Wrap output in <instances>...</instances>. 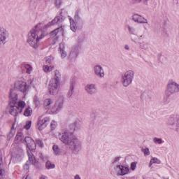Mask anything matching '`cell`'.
<instances>
[{"label": "cell", "instance_id": "1", "mask_svg": "<svg viewBox=\"0 0 179 179\" xmlns=\"http://www.w3.org/2000/svg\"><path fill=\"white\" fill-rule=\"evenodd\" d=\"M59 139L64 144L68 145L71 150L75 153L79 152L81 144L79 140L70 132H62L59 134Z\"/></svg>", "mask_w": 179, "mask_h": 179}, {"label": "cell", "instance_id": "2", "mask_svg": "<svg viewBox=\"0 0 179 179\" xmlns=\"http://www.w3.org/2000/svg\"><path fill=\"white\" fill-rule=\"evenodd\" d=\"M60 78H61L60 73L58 70H56L55 71L52 79L48 85V92L50 95H55L58 92L60 87Z\"/></svg>", "mask_w": 179, "mask_h": 179}, {"label": "cell", "instance_id": "3", "mask_svg": "<svg viewBox=\"0 0 179 179\" xmlns=\"http://www.w3.org/2000/svg\"><path fill=\"white\" fill-rule=\"evenodd\" d=\"M41 31L40 25H38L35 26L32 30L29 32L27 35V42L33 48H36L38 45V42L40 39L39 35L41 34Z\"/></svg>", "mask_w": 179, "mask_h": 179}, {"label": "cell", "instance_id": "4", "mask_svg": "<svg viewBox=\"0 0 179 179\" xmlns=\"http://www.w3.org/2000/svg\"><path fill=\"white\" fill-rule=\"evenodd\" d=\"M66 18V13L64 11H61L59 14H58V15H57L55 18L52 20L51 22H50V23H48V25H46V27H51V26H53V25H57V24H58V23H62V21L65 19Z\"/></svg>", "mask_w": 179, "mask_h": 179}, {"label": "cell", "instance_id": "5", "mask_svg": "<svg viewBox=\"0 0 179 179\" xmlns=\"http://www.w3.org/2000/svg\"><path fill=\"white\" fill-rule=\"evenodd\" d=\"M134 78V72L132 71H127L122 77V84L124 86H128L131 84Z\"/></svg>", "mask_w": 179, "mask_h": 179}, {"label": "cell", "instance_id": "6", "mask_svg": "<svg viewBox=\"0 0 179 179\" xmlns=\"http://www.w3.org/2000/svg\"><path fill=\"white\" fill-rule=\"evenodd\" d=\"M178 85L176 83L171 82V83H169L167 85V91H166V95H167V96H169L170 95H172V94H174V93L178 92Z\"/></svg>", "mask_w": 179, "mask_h": 179}, {"label": "cell", "instance_id": "7", "mask_svg": "<svg viewBox=\"0 0 179 179\" xmlns=\"http://www.w3.org/2000/svg\"><path fill=\"white\" fill-rule=\"evenodd\" d=\"M23 150L21 149V148L16 147L13 150L12 152V155H13V159L15 162H20L22 160L23 158Z\"/></svg>", "mask_w": 179, "mask_h": 179}, {"label": "cell", "instance_id": "8", "mask_svg": "<svg viewBox=\"0 0 179 179\" xmlns=\"http://www.w3.org/2000/svg\"><path fill=\"white\" fill-rule=\"evenodd\" d=\"M63 103L64 97L62 96H60V97L57 99L56 102H55L54 107H52V109H51V110L50 111V114H57V113H58V112L60 111V109H62V105H63Z\"/></svg>", "mask_w": 179, "mask_h": 179}, {"label": "cell", "instance_id": "9", "mask_svg": "<svg viewBox=\"0 0 179 179\" xmlns=\"http://www.w3.org/2000/svg\"><path fill=\"white\" fill-rule=\"evenodd\" d=\"M78 53H79V47L78 45H74L69 53L68 59L70 62H74L77 58Z\"/></svg>", "mask_w": 179, "mask_h": 179}, {"label": "cell", "instance_id": "10", "mask_svg": "<svg viewBox=\"0 0 179 179\" xmlns=\"http://www.w3.org/2000/svg\"><path fill=\"white\" fill-rule=\"evenodd\" d=\"M32 69L33 68H32V65L28 63H23L19 67L20 71L24 74H30L32 72Z\"/></svg>", "mask_w": 179, "mask_h": 179}, {"label": "cell", "instance_id": "11", "mask_svg": "<svg viewBox=\"0 0 179 179\" xmlns=\"http://www.w3.org/2000/svg\"><path fill=\"white\" fill-rule=\"evenodd\" d=\"M15 89L20 92H25L27 89V83L23 81H18L15 83Z\"/></svg>", "mask_w": 179, "mask_h": 179}, {"label": "cell", "instance_id": "12", "mask_svg": "<svg viewBox=\"0 0 179 179\" xmlns=\"http://www.w3.org/2000/svg\"><path fill=\"white\" fill-rule=\"evenodd\" d=\"M49 121H50V118H48V117H46V118H44L41 119V120H39V122H38V125H37L38 129L39 130H42V129H44L47 126Z\"/></svg>", "mask_w": 179, "mask_h": 179}, {"label": "cell", "instance_id": "13", "mask_svg": "<svg viewBox=\"0 0 179 179\" xmlns=\"http://www.w3.org/2000/svg\"><path fill=\"white\" fill-rule=\"evenodd\" d=\"M25 141L26 144H27V147L29 148L31 150L34 151V150H36V144H35V142H34V140L32 138L27 136V137H26L25 138Z\"/></svg>", "mask_w": 179, "mask_h": 179}, {"label": "cell", "instance_id": "14", "mask_svg": "<svg viewBox=\"0 0 179 179\" xmlns=\"http://www.w3.org/2000/svg\"><path fill=\"white\" fill-rule=\"evenodd\" d=\"M0 36H1V41L2 44H4L7 41L8 37H9V33L7 32L6 30L4 28L2 27L1 28V32H0Z\"/></svg>", "mask_w": 179, "mask_h": 179}, {"label": "cell", "instance_id": "15", "mask_svg": "<svg viewBox=\"0 0 179 179\" xmlns=\"http://www.w3.org/2000/svg\"><path fill=\"white\" fill-rule=\"evenodd\" d=\"M132 20L138 23H147V20L144 18L142 16H140L138 14H134L132 16Z\"/></svg>", "mask_w": 179, "mask_h": 179}, {"label": "cell", "instance_id": "16", "mask_svg": "<svg viewBox=\"0 0 179 179\" xmlns=\"http://www.w3.org/2000/svg\"><path fill=\"white\" fill-rule=\"evenodd\" d=\"M117 172L118 175H125L129 172V168L123 165H119L117 167Z\"/></svg>", "mask_w": 179, "mask_h": 179}, {"label": "cell", "instance_id": "17", "mask_svg": "<svg viewBox=\"0 0 179 179\" xmlns=\"http://www.w3.org/2000/svg\"><path fill=\"white\" fill-rule=\"evenodd\" d=\"M94 71L96 75L100 78H102L104 76V71L102 67L100 65H97L94 67Z\"/></svg>", "mask_w": 179, "mask_h": 179}, {"label": "cell", "instance_id": "18", "mask_svg": "<svg viewBox=\"0 0 179 179\" xmlns=\"http://www.w3.org/2000/svg\"><path fill=\"white\" fill-rule=\"evenodd\" d=\"M85 90L88 94L92 95L97 92V87L94 84H89L85 87Z\"/></svg>", "mask_w": 179, "mask_h": 179}, {"label": "cell", "instance_id": "19", "mask_svg": "<svg viewBox=\"0 0 179 179\" xmlns=\"http://www.w3.org/2000/svg\"><path fill=\"white\" fill-rule=\"evenodd\" d=\"M75 82H76V78L74 76L71 77V79L70 81V88H69V90L68 92V97H70L74 93V90L75 86Z\"/></svg>", "mask_w": 179, "mask_h": 179}, {"label": "cell", "instance_id": "20", "mask_svg": "<svg viewBox=\"0 0 179 179\" xmlns=\"http://www.w3.org/2000/svg\"><path fill=\"white\" fill-rule=\"evenodd\" d=\"M27 155H28V158H29V161H30V162H31L32 164L35 165L36 164V162H37L36 159L35 158L34 155L32 154V153L31 152V150H30L29 148H27Z\"/></svg>", "mask_w": 179, "mask_h": 179}, {"label": "cell", "instance_id": "21", "mask_svg": "<svg viewBox=\"0 0 179 179\" xmlns=\"http://www.w3.org/2000/svg\"><path fill=\"white\" fill-rule=\"evenodd\" d=\"M59 52L61 58H64V57L67 56V53H66L65 50H64V43L63 42H62V43L59 44Z\"/></svg>", "mask_w": 179, "mask_h": 179}, {"label": "cell", "instance_id": "22", "mask_svg": "<svg viewBox=\"0 0 179 179\" xmlns=\"http://www.w3.org/2000/svg\"><path fill=\"white\" fill-rule=\"evenodd\" d=\"M69 23H70L71 30L74 32H76V30H77L78 29V27L77 25H76V23H75L74 20H73L70 16H69Z\"/></svg>", "mask_w": 179, "mask_h": 179}, {"label": "cell", "instance_id": "23", "mask_svg": "<svg viewBox=\"0 0 179 179\" xmlns=\"http://www.w3.org/2000/svg\"><path fill=\"white\" fill-rule=\"evenodd\" d=\"M74 21H75V23H76L77 27H78L79 29H81V26H82V21H81V18H80L79 13H78V11L76 12V14H75Z\"/></svg>", "mask_w": 179, "mask_h": 179}, {"label": "cell", "instance_id": "24", "mask_svg": "<svg viewBox=\"0 0 179 179\" xmlns=\"http://www.w3.org/2000/svg\"><path fill=\"white\" fill-rule=\"evenodd\" d=\"M23 134L21 132H19L17 134L16 136V138H15V141H14V143H17V144H19L23 142Z\"/></svg>", "mask_w": 179, "mask_h": 179}, {"label": "cell", "instance_id": "25", "mask_svg": "<svg viewBox=\"0 0 179 179\" xmlns=\"http://www.w3.org/2000/svg\"><path fill=\"white\" fill-rule=\"evenodd\" d=\"M52 150H53L54 154L56 155H58L60 153V149L58 147V145H53V146H52Z\"/></svg>", "mask_w": 179, "mask_h": 179}, {"label": "cell", "instance_id": "26", "mask_svg": "<svg viewBox=\"0 0 179 179\" xmlns=\"http://www.w3.org/2000/svg\"><path fill=\"white\" fill-rule=\"evenodd\" d=\"M52 69H53V67H52V66L45 65V66H43V70L46 73L50 72V71H51Z\"/></svg>", "mask_w": 179, "mask_h": 179}, {"label": "cell", "instance_id": "27", "mask_svg": "<svg viewBox=\"0 0 179 179\" xmlns=\"http://www.w3.org/2000/svg\"><path fill=\"white\" fill-rule=\"evenodd\" d=\"M32 109L30 108V107H28V108H27V109H26V110L25 111V112H24V115H25V116H27V117L31 116V115H32Z\"/></svg>", "mask_w": 179, "mask_h": 179}, {"label": "cell", "instance_id": "28", "mask_svg": "<svg viewBox=\"0 0 179 179\" xmlns=\"http://www.w3.org/2000/svg\"><path fill=\"white\" fill-rule=\"evenodd\" d=\"M160 160H158V159L155 158V157H153L151 160H150V166L153 165V164H160Z\"/></svg>", "mask_w": 179, "mask_h": 179}, {"label": "cell", "instance_id": "29", "mask_svg": "<svg viewBox=\"0 0 179 179\" xmlns=\"http://www.w3.org/2000/svg\"><path fill=\"white\" fill-rule=\"evenodd\" d=\"M52 100H50V99H46V100L44 101L43 104H44V107H49L50 105L52 104Z\"/></svg>", "mask_w": 179, "mask_h": 179}, {"label": "cell", "instance_id": "30", "mask_svg": "<svg viewBox=\"0 0 179 179\" xmlns=\"http://www.w3.org/2000/svg\"><path fill=\"white\" fill-rule=\"evenodd\" d=\"M45 167H46V169H50L55 168V165L54 164H52L51 162L47 161L46 163H45Z\"/></svg>", "mask_w": 179, "mask_h": 179}, {"label": "cell", "instance_id": "31", "mask_svg": "<svg viewBox=\"0 0 179 179\" xmlns=\"http://www.w3.org/2000/svg\"><path fill=\"white\" fill-rule=\"evenodd\" d=\"M57 122L55 121V120H52V122L50 123V129L51 130H54L56 128V127H57Z\"/></svg>", "mask_w": 179, "mask_h": 179}, {"label": "cell", "instance_id": "32", "mask_svg": "<svg viewBox=\"0 0 179 179\" xmlns=\"http://www.w3.org/2000/svg\"><path fill=\"white\" fill-rule=\"evenodd\" d=\"M18 107L21 109H23L25 107V103L23 101H18Z\"/></svg>", "mask_w": 179, "mask_h": 179}, {"label": "cell", "instance_id": "33", "mask_svg": "<svg viewBox=\"0 0 179 179\" xmlns=\"http://www.w3.org/2000/svg\"><path fill=\"white\" fill-rule=\"evenodd\" d=\"M153 141H154L155 143H157V144H161V143H163V141H162V139H161V138H154Z\"/></svg>", "mask_w": 179, "mask_h": 179}, {"label": "cell", "instance_id": "34", "mask_svg": "<svg viewBox=\"0 0 179 179\" xmlns=\"http://www.w3.org/2000/svg\"><path fill=\"white\" fill-rule=\"evenodd\" d=\"M142 151H143V154L145 155H148L150 154L149 149H148V148H143V149H142Z\"/></svg>", "mask_w": 179, "mask_h": 179}, {"label": "cell", "instance_id": "35", "mask_svg": "<svg viewBox=\"0 0 179 179\" xmlns=\"http://www.w3.org/2000/svg\"><path fill=\"white\" fill-rule=\"evenodd\" d=\"M31 125H32V122L31 121H28V122L26 123V125L25 126V128L26 129H29L31 127Z\"/></svg>", "mask_w": 179, "mask_h": 179}, {"label": "cell", "instance_id": "36", "mask_svg": "<svg viewBox=\"0 0 179 179\" xmlns=\"http://www.w3.org/2000/svg\"><path fill=\"white\" fill-rule=\"evenodd\" d=\"M36 143H37L40 147H43V142H42V141H41V139H36Z\"/></svg>", "mask_w": 179, "mask_h": 179}, {"label": "cell", "instance_id": "37", "mask_svg": "<svg viewBox=\"0 0 179 179\" xmlns=\"http://www.w3.org/2000/svg\"><path fill=\"white\" fill-rule=\"evenodd\" d=\"M136 162H133V163H131V168L132 170H134V169L136 168Z\"/></svg>", "mask_w": 179, "mask_h": 179}, {"label": "cell", "instance_id": "38", "mask_svg": "<svg viewBox=\"0 0 179 179\" xmlns=\"http://www.w3.org/2000/svg\"><path fill=\"white\" fill-rule=\"evenodd\" d=\"M52 60V57H48L47 58H46V62H48V63H50V62H51V61Z\"/></svg>", "mask_w": 179, "mask_h": 179}, {"label": "cell", "instance_id": "39", "mask_svg": "<svg viewBox=\"0 0 179 179\" xmlns=\"http://www.w3.org/2000/svg\"><path fill=\"white\" fill-rule=\"evenodd\" d=\"M55 4L57 6V7H59L60 4H62V2H60V1H56V2H55Z\"/></svg>", "mask_w": 179, "mask_h": 179}, {"label": "cell", "instance_id": "40", "mask_svg": "<svg viewBox=\"0 0 179 179\" xmlns=\"http://www.w3.org/2000/svg\"><path fill=\"white\" fill-rule=\"evenodd\" d=\"M24 167H25V170H28V169H29V164H28V163L26 164Z\"/></svg>", "mask_w": 179, "mask_h": 179}, {"label": "cell", "instance_id": "41", "mask_svg": "<svg viewBox=\"0 0 179 179\" xmlns=\"http://www.w3.org/2000/svg\"><path fill=\"white\" fill-rule=\"evenodd\" d=\"M74 178H75V179H76V178H81V177H80L79 176H78V175H76V176L74 177Z\"/></svg>", "mask_w": 179, "mask_h": 179}, {"label": "cell", "instance_id": "42", "mask_svg": "<svg viewBox=\"0 0 179 179\" xmlns=\"http://www.w3.org/2000/svg\"><path fill=\"white\" fill-rule=\"evenodd\" d=\"M46 178L47 177H45V176H41V178Z\"/></svg>", "mask_w": 179, "mask_h": 179}]
</instances>
